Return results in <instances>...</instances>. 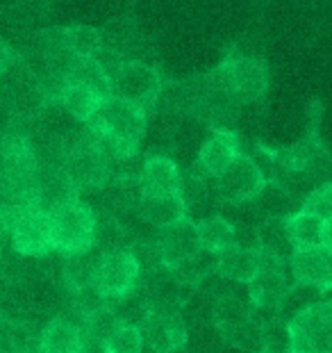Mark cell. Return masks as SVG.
<instances>
[{"instance_id": "2e32d148", "label": "cell", "mask_w": 332, "mask_h": 353, "mask_svg": "<svg viewBox=\"0 0 332 353\" xmlns=\"http://www.w3.org/2000/svg\"><path fill=\"white\" fill-rule=\"evenodd\" d=\"M155 244H157V249H160L162 262L166 269L187 258H191L194 253L200 251L198 235H196V223H191L189 219H183L169 228H162Z\"/></svg>"}, {"instance_id": "83f0119b", "label": "cell", "mask_w": 332, "mask_h": 353, "mask_svg": "<svg viewBox=\"0 0 332 353\" xmlns=\"http://www.w3.org/2000/svg\"><path fill=\"white\" fill-rule=\"evenodd\" d=\"M321 244L332 249V219L323 221V235H321Z\"/></svg>"}, {"instance_id": "8992f818", "label": "cell", "mask_w": 332, "mask_h": 353, "mask_svg": "<svg viewBox=\"0 0 332 353\" xmlns=\"http://www.w3.org/2000/svg\"><path fill=\"white\" fill-rule=\"evenodd\" d=\"M141 267L130 249H107L98 260L94 288L105 299V303H114L137 290Z\"/></svg>"}, {"instance_id": "ba28073f", "label": "cell", "mask_w": 332, "mask_h": 353, "mask_svg": "<svg viewBox=\"0 0 332 353\" xmlns=\"http://www.w3.org/2000/svg\"><path fill=\"white\" fill-rule=\"evenodd\" d=\"M62 169L78 192L96 190L110 178V155L87 134V139L78 141L69 151Z\"/></svg>"}, {"instance_id": "4fadbf2b", "label": "cell", "mask_w": 332, "mask_h": 353, "mask_svg": "<svg viewBox=\"0 0 332 353\" xmlns=\"http://www.w3.org/2000/svg\"><path fill=\"white\" fill-rule=\"evenodd\" d=\"M289 267L298 288L332 290V249L328 246L296 249L289 255Z\"/></svg>"}, {"instance_id": "e0dca14e", "label": "cell", "mask_w": 332, "mask_h": 353, "mask_svg": "<svg viewBox=\"0 0 332 353\" xmlns=\"http://www.w3.org/2000/svg\"><path fill=\"white\" fill-rule=\"evenodd\" d=\"M264 267V255L260 246H235L232 251L223 253L218 258L216 272L221 274L225 281L251 285L258 281Z\"/></svg>"}, {"instance_id": "9a60e30c", "label": "cell", "mask_w": 332, "mask_h": 353, "mask_svg": "<svg viewBox=\"0 0 332 353\" xmlns=\"http://www.w3.org/2000/svg\"><path fill=\"white\" fill-rule=\"evenodd\" d=\"M239 155H241V151H239L237 134L232 130H225V128H216V130L203 141L196 167H198L205 176L218 178Z\"/></svg>"}, {"instance_id": "30bf717a", "label": "cell", "mask_w": 332, "mask_h": 353, "mask_svg": "<svg viewBox=\"0 0 332 353\" xmlns=\"http://www.w3.org/2000/svg\"><path fill=\"white\" fill-rule=\"evenodd\" d=\"M0 162L3 171L14 192L37 190V176H39V162H37L34 146L25 134L7 132L0 141Z\"/></svg>"}, {"instance_id": "8fae6325", "label": "cell", "mask_w": 332, "mask_h": 353, "mask_svg": "<svg viewBox=\"0 0 332 353\" xmlns=\"http://www.w3.org/2000/svg\"><path fill=\"white\" fill-rule=\"evenodd\" d=\"M267 187L260 164L241 153L221 176L216 178V192L225 203L241 205V203L255 201Z\"/></svg>"}, {"instance_id": "603a6c76", "label": "cell", "mask_w": 332, "mask_h": 353, "mask_svg": "<svg viewBox=\"0 0 332 353\" xmlns=\"http://www.w3.org/2000/svg\"><path fill=\"white\" fill-rule=\"evenodd\" d=\"M105 342H107L110 353H143V347H146L141 328L125 324V321H118Z\"/></svg>"}, {"instance_id": "f1b7e54d", "label": "cell", "mask_w": 332, "mask_h": 353, "mask_svg": "<svg viewBox=\"0 0 332 353\" xmlns=\"http://www.w3.org/2000/svg\"><path fill=\"white\" fill-rule=\"evenodd\" d=\"M0 353H7V351H5V349H3V347H0Z\"/></svg>"}, {"instance_id": "6da1fadb", "label": "cell", "mask_w": 332, "mask_h": 353, "mask_svg": "<svg viewBox=\"0 0 332 353\" xmlns=\"http://www.w3.org/2000/svg\"><path fill=\"white\" fill-rule=\"evenodd\" d=\"M87 134L110 157L130 160L139 153L146 134V110L118 96H110L87 123Z\"/></svg>"}, {"instance_id": "277c9868", "label": "cell", "mask_w": 332, "mask_h": 353, "mask_svg": "<svg viewBox=\"0 0 332 353\" xmlns=\"http://www.w3.org/2000/svg\"><path fill=\"white\" fill-rule=\"evenodd\" d=\"M214 87L225 94L232 103L260 101L269 87V73L262 59L251 55L225 57L218 69L209 76Z\"/></svg>"}, {"instance_id": "5b68a950", "label": "cell", "mask_w": 332, "mask_h": 353, "mask_svg": "<svg viewBox=\"0 0 332 353\" xmlns=\"http://www.w3.org/2000/svg\"><path fill=\"white\" fill-rule=\"evenodd\" d=\"M289 347L296 353H332V301H316L287 324Z\"/></svg>"}, {"instance_id": "7402d4cb", "label": "cell", "mask_w": 332, "mask_h": 353, "mask_svg": "<svg viewBox=\"0 0 332 353\" xmlns=\"http://www.w3.org/2000/svg\"><path fill=\"white\" fill-rule=\"evenodd\" d=\"M101 249H89L87 253L71 255L64 262V283L71 292H80L85 288H94V278L98 269V260H101Z\"/></svg>"}, {"instance_id": "d6986e66", "label": "cell", "mask_w": 332, "mask_h": 353, "mask_svg": "<svg viewBox=\"0 0 332 353\" xmlns=\"http://www.w3.org/2000/svg\"><path fill=\"white\" fill-rule=\"evenodd\" d=\"M196 235H198V246L209 255L221 258L223 253L232 251L237 246V230L223 216H207L196 223Z\"/></svg>"}, {"instance_id": "f546056e", "label": "cell", "mask_w": 332, "mask_h": 353, "mask_svg": "<svg viewBox=\"0 0 332 353\" xmlns=\"http://www.w3.org/2000/svg\"><path fill=\"white\" fill-rule=\"evenodd\" d=\"M143 353H150V351H143Z\"/></svg>"}, {"instance_id": "9c48e42d", "label": "cell", "mask_w": 332, "mask_h": 353, "mask_svg": "<svg viewBox=\"0 0 332 353\" xmlns=\"http://www.w3.org/2000/svg\"><path fill=\"white\" fill-rule=\"evenodd\" d=\"M214 324L225 340L241 349H251L264 335V326L255 319L253 310L235 296H223L214 303Z\"/></svg>"}, {"instance_id": "ac0fdd59", "label": "cell", "mask_w": 332, "mask_h": 353, "mask_svg": "<svg viewBox=\"0 0 332 353\" xmlns=\"http://www.w3.org/2000/svg\"><path fill=\"white\" fill-rule=\"evenodd\" d=\"M39 353H80L82 351V326L69 317H52L37 340Z\"/></svg>"}, {"instance_id": "44dd1931", "label": "cell", "mask_w": 332, "mask_h": 353, "mask_svg": "<svg viewBox=\"0 0 332 353\" xmlns=\"http://www.w3.org/2000/svg\"><path fill=\"white\" fill-rule=\"evenodd\" d=\"M284 228L289 235V242L296 249H309V246H319L323 235V219L312 212H293L284 216Z\"/></svg>"}, {"instance_id": "7c38bea8", "label": "cell", "mask_w": 332, "mask_h": 353, "mask_svg": "<svg viewBox=\"0 0 332 353\" xmlns=\"http://www.w3.org/2000/svg\"><path fill=\"white\" fill-rule=\"evenodd\" d=\"M141 333L150 353H180L189 340L180 312L166 305H153L141 326Z\"/></svg>"}, {"instance_id": "52a82bcc", "label": "cell", "mask_w": 332, "mask_h": 353, "mask_svg": "<svg viewBox=\"0 0 332 353\" xmlns=\"http://www.w3.org/2000/svg\"><path fill=\"white\" fill-rule=\"evenodd\" d=\"M112 96L139 105L141 110H150L162 92V78L153 66L143 62H123L110 71Z\"/></svg>"}, {"instance_id": "cb8c5ba5", "label": "cell", "mask_w": 332, "mask_h": 353, "mask_svg": "<svg viewBox=\"0 0 332 353\" xmlns=\"http://www.w3.org/2000/svg\"><path fill=\"white\" fill-rule=\"evenodd\" d=\"M305 212H312L316 216H321L323 221L332 219V183L319 187L316 192H312L303 203Z\"/></svg>"}, {"instance_id": "d4e9b609", "label": "cell", "mask_w": 332, "mask_h": 353, "mask_svg": "<svg viewBox=\"0 0 332 353\" xmlns=\"http://www.w3.org/2000/svg\"><path fill=\"white\" fill-rule=\"evenodd\" d=\"M180 196H183L187 210L196 208L198 203H205L207 199V187L203 183L200 176H183V190H180Z\"/></svg>"}, {"instance_id": "ffe728a7", "label": "cell", "mask_w": 332, "mask_h": 353, "mask_svg": "<svg viewBox=\"0 0 332 353\" xmlns=\"http://www.w3.org/2000/svg\"><path fill=\"white\" fill-rule=\"evenodd\" d=\"M139 210L143 219L160 230L187 219V205L180 194L176 196H141Z\"/></svg>"}, {"instance_id": "484cf974", "label": "cell", "mask_w": 332, "mask_h": 353, "mask_svg": "<svg viewBox=\"0 0 332 353\" xmlns=\"http://www.w3.org/2000/svg\"><path fill=\"white\" fill-rule=\"evenodd\" d=\"M80 353H110L107 342L103 337H96L87 330H82V351Z\"/></svg>"}, {"instance_id": "7a4b0ae2", "label": "cell", "mask_w": 332, "mask_h": 353, "mask_svg": "<svg viewBox=\"0 0 332 353\" xmlns=\"http://www.w3.org/2000/svg\"><path fill=\"white\" fill-rule=\"evenodd\" d=\"M112 96L110 69L101 59H78L66 76L57 99L73 119L89 123Z\"/></svg>"}, {"instance_id": "3957f363", "label": "cell", "mask_w": 332, "mask_h": 353, "mask_svg": "<svg viewBox=\"0 0 332 353\" xmlns=\"http://www.w3.org/2000/svg\"><path fill=\"white\" fill-rule=\"evenodd\" d=\"M50 230H52V244L55 251H59L64 258L71 255L87 253L96 246L98 237V223L94 212L85 203L69 201L62 205L50 210Z\"/></svg>"}, {"instance_id": "4316f807", "label": "cell", "mask_w": 332, "mask_h": 353, "mask_svg": "<svg viewBox=\"0 0 332 353\" xmlns=\"http://www.w3.org/2000/svg\"><path fill=\"white\" fill-rule=\"evenodd\" d=\"M14 69V50L0 39V80Z\"/></svg>"}, {"instance_id": "5bb4252c", "label": "cell", "mask_w": 332, "mask_h": 353, "mask_svg": "<svg viewBox=\"0 0 332 353\" xmlns=\"http://www.w3.org/2000/svg\"><path fill=\"white\" fill-rule=\"evenodd\" d=\"M183 190V174L166 155H148L139 171L141 196H176Z\"/></svg>"}]
</instances>
